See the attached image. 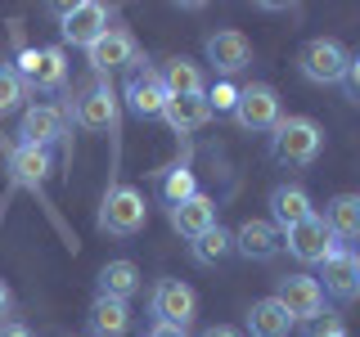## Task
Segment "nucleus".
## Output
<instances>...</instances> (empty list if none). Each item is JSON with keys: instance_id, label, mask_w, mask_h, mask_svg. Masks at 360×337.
Wrapping results in <instances>:
<instances>
[{"instance_id": "nucleus-1", "label": "nucleus", "mask_w": 360, "mask_h": 337, "mask_svg": "<svg viewBox=\"0 0 360 337\" xmlns=\"http://www.w3.org/2000/svg\"><path fill=\"white\" fill-rule=\"evenodd\" d=\"M324 149V131L311 117H284L270 135V153L284 166H311Z\"/></svg>"}, {"instance_id": "nucleus-2", "label": "nucleus", "mask_w": 360, "mask_h": 337, "mask_svg": "<svg viewBox=\"0 0 360 337\" xmlns=\"http://www.w3.org/2000/svg\"><path fill=\"white\" fill-rule=\"evenodd\" d=\"M149 220V202L135 185H112L104 202H99V230L112 234V239H131V234L144 230Z\"/></svg>"}, {"instance_id": "nucleus-3", "label": "nucleus", "mask_w": 360, "mask_h": 337, "mask_svg": "<svg viewBox=\"0 0 360 337\" xmlns=\"http://www.w3.org/2000/svg\"><path fill=\"white\" fill-rule=\"evenodd\" d=\"M347 63H352V54H347L342 41H333V37H315V41L302 45V54H297V67H302V77H307L311 86H342Z\"/></svg>"}, {"instance_id": "nucleus-4", "label": "nucleus", "mask_w": 360, "mask_h": 337, "mask_svg": "<svg viewBox=\"0 0 360 337\" xmlns=\"http://www.w3.org/2000/svg\"><path fill=\"white\" fill-rule=\"evenodd\" d=\"M284 247L297 256L302 265H324L342 243H338L333 234H329V225L311 211L307 220H297V225H288V230H284Z\"/></svg>"}, {"instance_id": "nucleus-5", "label": "nucleus", "mask_w": 360, "mask_h": 337, "mask_svg": "<svg viewBox=\"0 0 360 337\" xmlns=\"http://www.w3.org/2000/svg\"><path fill=\"white\" fill-rule=\"evenodd\" d=\"M14 72L22 77L27 90H59L68 81V54L59 45H41V50H22Z\"/></svg>"}, {"instance_id": "nucleus-6", "label": "nucleus", "mask_w": 360, "mask_h": 337, "mask_svg": "<svg viewBox=\"0 0 360 337\" xmlns=\"http://www.w3.org/2000/svg\"><path fill=\"white\" fill-rule=\"evenodd\" d=\"M122 99L131 104L135 117H162L167 90H162V77H158V67H149L144 59H135L131 72H127V86H122Z\"/></svg>"}, {"instance_id": "nucleus-7", "label": "nucleus", "mask_w": 360, "mask_h": 337, "mask_svg": "<svg viewBox=\"0 0 360 337\" xmlns=\"http://www.w3.org/2000/svg\"><path fill=\"white\" fill-rule=\"evenodd\" d=\"M202 54H207L217 81H230L234 72H243V67L252 63V41H248L239 27H225V32H212V37H207Z\"/></svg>"}, {"instance_id": "nucleus-8", "label": "nucleus", "mask_w": 360, "mask_h": 337, "mask_svg": "<svg viewBox=\"0 0 360 337\" xmlns=\"http://www.w3.org/2000/svg\"><path fill=\"white\" fill-rule=\"evenodd\" d=\"M234 121H239L243 131H275L279 121H284L275 86H262V81L243 86L239 90V104H234Z\"/></svg>"}, {"instance_id": "nucleus-9", "label": "nucleus", "mask_w": 360, "mask_h": 337, "mask_svg": "<svg viewBox=\"0 0 360 337\" xmlns=\"http://www.w3.org/2000/svg\"><path fill=\"white\" fill-rule=\"evenodd\" d=\"M59 32H63L68 45L90 50V45L108 32V9L99 5V0H77V5H68L63 14H59Z\"/></svg>"}, {"instance_id": "nucleus-10", "label": "nucleus", "mask_w": 360, "mask_h": 337, "mask_svg": "<svg viewBox=\"0 0 360 337\" xmlns=\"http://www.w3.org/2000/svg\"><path fill=\"white\" fill-rule=\"evenodd\" d=\"M275 301L292 315V324H297V319L311 324V319L324 315V288H320V279H311V275H284V279H279Z\"/></svg>"}, {"instance_id": "nucleus-11", "label": "nucleus", "mask_w": 360, "mask_h": 337, "mask_svg": "<svg viewBox=\"0 0 360 337\" xmlns=\"http://www.w3.org/2000/svg\"><path fill=\"white\" fill-rule=\"evenodd\" d=\"M320 270H324L320 275L324 297H333V301H356L360 297V252L356 247H338Z\"/></svg>"}, {"instance_id": "nucleus-12", "label": "nucleus", "mask_w": 360, "mask_h": 337, "mask_svg": "<svg viewBox=\"0 0 360 337\" xmlns=\"http://www.w3.org/2000/svg\"><path fill=\"white\" fill-rule=\"evenodd\" d=\"M153 315L158 324H176V329H189V319L198 315V292L180 279H162L153 288Z\"/></svg>"}, {"instance_id": "nucleus-13", "label": "nucleus", "mask_w": 360, "mask_h": 337, "mask_svg": "<svg viewBox=\"0 0 360 337\" xmlns=\"http://www.w3.org/2000/svg\"><path fill=\"white\" fill-rule=\"evenodd\" d=\"M72 112H77V126H86V131H99V135H104V131H117V95H112L108 81L86 86Z\"/></svg>"}, {"instance_id": "nucleus-14", "label": "nucleus", "mask_w": 360, "mask_h": 337, "mask_svg": "<svg viewBox=\"0 0 360 337\" xmlns=\"http://www.w3.org/2000/svg\"><path fill=\"white\" fill-rule=\"evenodd\" d=\"M234 252L248 256V261H275L279 252H284V234H279L275 220H243L239 230H234Z\"/></svg>"}, {"instance_id": "nucleus-15", "label": "nucleus", "mask_w": 360, "mask_h": 337, "mask_svg": "<svg viewBox=\"0 0 360 337\" xmlns=\"http://www.w3.org/2000/svg\"><path fill=\"white\" fill-rule=\"evenodd\" d=\"M86 54H90V67H95V72H117V67H131L140 59V45H135V37L127 27H108Z\"/></svg>"}, {"instance_id": "nucleus-16", "label": "nucleus", "mask_w": 360, "mask_h": 337, "mask_svg": "<svg viewBox=\"0 0 360 337\" xmlns=\"http://www.w3.org/2000/svg\"><path fill=\"white\" fill-rule=\"evenodd\" d=\"M167 220H172L176 234H185V239H198V234H207L217 220V202H212L207 194H194L185 202H176V207H167Z\"/></svg>"}, {"instance_id": "nucleus-17", "label": "nucleus", "mask_w": 360, "mask_h": 337, "mask_svg": "<svg viewBox=\"0 0 360 337\" xmlns=\"http://www.w3.org/2000/svg\"><path fill=\"white\" fill-rule=\"evenodd\" d=\"M50 171H54L50 149H37V144H14V153H9V176H14V185L41 189L45 180H50Z\"/></svg>"}, {"instance_id": "nucleus-18", "label": "nucleus", "mask_w": 360, "mask_h": 337, "mask_svg": "<svg viewBox=\"0 0 360 337\" xmlns=\"http://www.w3.org/2000/svg\"><path fill=\"white\" fill-rule=\"evenodd\" d=\"M22 140L18 144H37V149H50L54 140H63V112L50 104H32L22 112Z\"/></svg>"}, {"instance_id": "nucleus-19", "label": "nucleus", "mask_w": 360, "mask_h": 337, "mask_svg": "<svg viewBox=\"0 0 360 337\" xmlns=\"http://www.w3.org/2000/svg\"><path fill=\"white\" fill-rule=\"evenodd\" d=\"M162 117H167V126H172L176 135H189V131L207 126V121H212V104H207V90H202V95H176V99H167Z\"/></svg>"}, {"instance_id": "nucleus-20", "label": "nucleus", "mask_w": 360, "mask_h": 337, "mask_svg": "<svg viewBox=\"0 0 360 337\" xmlns=\"http://www.w3.org/2000/svg\"><path fill=\"white\" fill-rule=\"evenodd\" d=\"M158 77H162V90H167V99H176V95H202V67L194 59H185V54H176V59H167L162 67H158Z\"/></svg>"}, {"instance_id": "nucleus-21", "label": "nucleus", "mask_w": 360, "mask_h": 337, "mask_svg": "<svg viewBox=\"0 0 360 337\" xmlns=\"http://www.w3.org/2000/svg\"><path fill=\"white\" fill-rule=\"evenodd\" d=\"M270 211H275V225H279V234H284L288 225L311 216V194L302 185H279V189H270Z\"/></svg>"}, {"instance_id": "nucleus-22", "label": "nucleus", "mask_w": 360, "mask_h": 337, "mask_svg": "<svg viewBox=\"0 0 360 337\" xmlns=\"http://www.w3.org/2000/svg\"><path fill=\"white\" fill-rule=\"evenodd\" d=\"M324 225H329V234L338 243L342 239H360V194H338L329 198V207H324Z\"/></svg>"}, {"instance_id": "nucleus-23", "label": "nucleus", "mask_w": 360, "mask_h": 337, "mask_svg": "<svg viewBox=\"0 0 360 337\" xmlns=\"http://www.w3.org/2000/svg\"><path fill=\"white\" fill-rule=\"evenodd\" d=\"M90 329H95V337H122L131 329V306L117 297H95L90 301Z\"/></svg>"}, {"instance_id": "nucleus-24", "label": "nucleus", "mask_w": 360, "mask_h": 337, "mask_svg": "<svg viewBox=\"0 0 360 337\" xmlns=\"http://www.w3.org/2000/svg\"><path fill=\"white\" fill-rule=\"evenodd\" d=\"M248 329H252V337H288L292 315L279 306L275 297H262V301H252V310H248Z\"/></svg>"}, {"instance_id": "nucleus-25", "label": "nucleus", "mask_w": 360, "mask_h": 337, "mask_svg": "<svg viewBox=\"0 0 360 337\" xmlns=\"http://www.w3.org/2000/svg\"><path fill=\"white\" fill-rule=\"evenodd\" d=\"M135 292H140V270H135V261H108L99 270V297L131 301Z\"/></svg>"}, {"instance_id": "nucleus-26", "label": "nucleus", "mask_w": 360, "mask_h": 337, "mask_svg": "<svg viewBox=\"0 0 360 337\" xmlns=\"http://www.w3.org/2000/svg\"><path fill=\"white\" fill-rule=\"evenodd\" d=\"M230 252H234V234L225 230V225H212L207 234H198V239H194V261L198 265H217Z\"/></svg>"}, {"instance_id": "nucleus-27", "label": "nucleus", "mask_w": 360, "mask_h": 337, "mask_svg": "<svg viewBox=\"0 0 360 337\" xmlns=\"http://www.w3.org/2000/svg\"><path fill=\"white\" fill-rule=\"evenodd\" d=\"M198 194V180L189 166H172V171L162 176V198H167V207H176V202H185V198H194Z\"/></svg>"}, {"instance_id": "nucleus-28", "label": "nucleus", "mask_w": 360, "mask_h": 337, "mask_svg": "<svg viewBox=\"0 0 360 337\" xmlns=\"http://www.w3.org/2000/svg\"><path fill=\"white\" fill-rule=\"evenodd\" d=\"M22 99H27V86H22V77L14 72V63H0V117H5V112H14Z\"/></svg>"}, {"instance_id": "nucleus-29", "label": "nucleus", "mask_w": 360, "mask_h": 337, "mask_svg": "<svg viewBox=\"0 0 360 337\" xmlns=\"http://www.w3.org/2000/svg\"><path fill=\"white\" fill-rule=\"evenodd\" d=\"M207 104H212V112H234V104H239V86H234V81H217L207 90Z\"/></svg>"}, {"instance_id": "nucleus-30", "label": "nucleus", "mask_w": 360, "mask_h": 337, "mask_svg": "<svg viewBox=\"0 0 360 337\" xmlns=\"http://www.w3.org/2000/svg\"><path fill=\"white\" fill-rule=\"evenodd\" d=\"M307 337H347V324L338 315H320V319H311Z\"/></svg>"}, {"instance_id": "nucleus-31", "label": "nucleus", "mask_w": 360, "mask_h": 337, "mask_svg": "<svg viewBox=\"0 0 360 337\" xmlns=\"http://www.w3.org/2000/svg\"><path fill=\"white\" fill-rule=\"evenodd\" d=\"M342 86L352 90V99L360 95V59H352V63H347V77H342Z\"/></svg>"}, {"instance_id": "nucleus-32", "label": "nucleus", "mask_w": 360, "mask_h": 337, "mask_svg": "<svg viewBox=\"0 0 360 337\" xmlns=\"http://www.w3.org/2000/svg\"><path fill=\"white\" fill-rule=\"evenodd\" d=\"M144 337H189V333H185V329H176V324H153V329L144 333Z\"/></svg>"}, {"instance_id": "nucleus-33", "label": "nucleus", "mask_w": 360, "mask_h": 337, "mask_svg": "<svg viewBox=\"0 0 360 337\" xmlns=\"http://www.w3.org/2000/svg\"><path fill=\"white\" fill-rule=\"evenodd\" d=\"M202 337H243L239 329H230V324H217V329H207Z\"/></svg>"}, {"instance_id": "nucleus-34", "label": "nucleus", "mask_w": 360, "mask_h": 337, "mask_svg": "<svg viewBox=\"0 0 360 337\" xmlns=\"http://www.w3.org/2000/svg\"><path fill=\"white\" fill-rule=\"evenodd\" d=\"M0 337H32V333L22 329V324H5V329H0Z\"/></svg>"}, {"instance_id": "nucleus-35", "label": "nucleus", "mask_w": 360, "mask_h": 337, "mask_svg": "<svg viewBox=\"0 0 360 337\" xmlns=\"http://www.w3.org/2000/svg\"><path fill=\"white\" fill-rule=\"evenodd\" d=\"M9 306H14V297H9V288L0 284V319H5V315H9Z\"/></svg>"}]
</instances>
